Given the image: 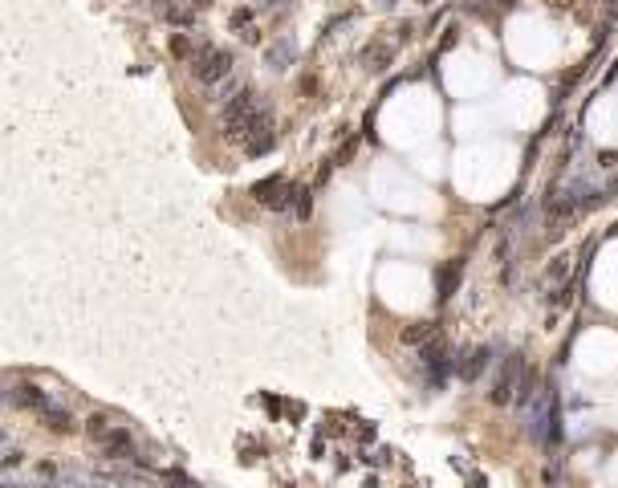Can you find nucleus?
<instances>
[{
	"label": "nucleus",
	"mask_w": 618,
	"mask_h": 488,
	"mask_svg": "<svg viewBox=\"0 0 618 488\" xmlns=\"http://www.w3.org/2000/svg\"><path fill=\"white\" fill-rule=\"evenodd\" d=\"M224 131H228V139L232 143H240L249 155H265L269 147H273V139H277V131H273V110H269V102L257 94V90H236L228 102H224Z\"/></svg>",
	"instance_id": "1"
},
{
	"label": "nucleus",
	"mask_w": 618,
	"mask_h": 488,
	"mask_svg": "<svg viewBox=\"0 0 618 488\" xmlns=\"http://www.w3.org/2000/svg\"><path fill=\"white\" fill-rule=\"evenodd\" d=\"M188 70H192V78H196L208 94H216L220 102H228V98L236 94V57H232L224 45H200V49H192Z\"/></svg>",
	"instance_id": "2"
},
{
	"label": "nucleus",
	"mask_w": 618,
	"mask_h": 488,
	"mask_svg": "<svg viewBox=\"0 0 618 488\" xmlns=\"http://www.w3.org/2000/svg\"><path fill=\"white\" fill-rule=\"evenodd\" d=\"M86 432L98 440V448H102L106 456H118V460H135V456H139V440L131 436L127 423L106 419V415H94V419L86 423Z\"/></svg>",
	"instance_id": "3"
},
{
	"label": "nucleus",
	"mask_w": 618,
	"mask_h": 488,
	"mask_svg": "<svg viewBox=\"0 0 618 488\" xmlns=\"http://www.w3.org/2000/svg\"><path fill=\"white\" fill-rule=\"evenodd\" d=\"M13 403H17V407H29V411H37L45 423L61 427V432H70V427H74V415H70L66 407H57V403L49 399V391H37V387H29V383L13 387Z\"/></svg>",
	"instance_id": "4"
},
{
	"label": "nucleus",
	"mask_w": 618,
	"mask_h": 488,
	"mask_svg": "<svg viewBox=\"0 0 618 488\" xmlns=\"http://www.w3.org/2000/svg\"><path fill=\"white\" fill-rule=\"evenodd\" d=\"M253 196H257V204H265V208H277V212H285V208L297 200V192L289 188L285 179H265V183H257V188H253Z\"/></svg>",
	"instance_id": "5"
}]
</instances>
